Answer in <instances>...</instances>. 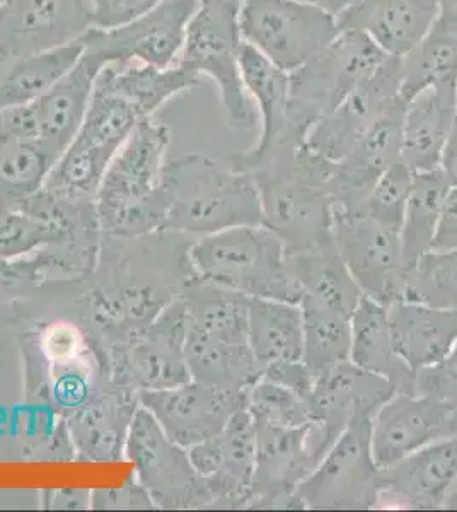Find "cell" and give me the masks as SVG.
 <instances>
[{
    "label": "cell",
    "instance_id": "obj_1",
    "mask_svg": "<svg viewBox=\"0 0 457 512\" xmlns=\"http://www.w3.org/2000/svg\"><path fill=\"white\" fill-rule=\"evenodd\" d=\"M193 241L174 231L103 234L93 272L65 284L70 309L106 349L125 344L200 279L190 258Z\"/></svg>",
    "mask_w": 457,
    "mask_h": 512
},
{
    "label": "cell",
    "instance_id": "obj_2",
    "mask_svg": "<svg viewBox=\"0 0 457 512\" xmlns=\"http://www.w3.org/2000/svg\"><path fill=\"white\" fill-rule=\"evenodd\" d=\"M229 163L248 173L260 195L261 216L284 241L287 253H304L335 243L330 180L335 163L304 146H275L238 152Z\"/></svg>",
    "mask_w": 457,
    "mask_h": 512
},
{
    "label": "cell",
    "instance_id": "obj_3",
    "mask_svg": "<svg viewBox=\"0 0 457 512\" xmlns=\"http://www.w3.org/2000/svg\"><path fill=\"white\" fill-rule=\"evenodd\" d=\"M261 222L255 181L234 168L229 159L188 154L164 166L161 231L197 239Z\"/></svg>",
    "mask_w": 457,
    "mask_h": 512
},
{
    "label": "cell",
    "instance_id": "obj_4",
    "mask_svg": "<svg viewBox=\"0 0 457 512\" xmlns=\"http://www.w3.org/2000/svg\"><path fill=\"white\" fill-rule=\"evenodd\" d=\"M171 130L142 118L106 169L96 193L103 234L135 238L161 231L162 173Z\"/></svg>",
    "mask_w": 457,
    "mask_h": 512
},
{
    "label": "cell",
    "instance_id": "obj_5",
    "mask_svg": "<svg viewBox=\"0 0 457 512\" xmlns=\"http://www.w3.org/2000/svg\"><path fill=\"white\" fill-rule=\"evenodd\" d=\"M191 263L200 279L246 297L301 303L284 241L265 224L229 227L193 241Z\"/></svg>",
    "mask_w": 457,
    "mask_h": 512
},
{
    "label": "cell",
    "instance_id": "obj_6",
    "mask_svg": "<svg viewBox=\"0 0 457 512\" xmlns=\"http://www.w3.org/2000/svg\"><path fill=\"white\" fill-rule=\"evenodd\" d=\"M386 60L388 55L365 33L342 30L323 52L290 72L287 128L275 146H304L319 118L374 76Z\"/></svg>",
    "mask_w": 457,
    "mask_h": 512
},
{
    "label": "cell",
    "instance_id": "obj_7",
    "mask_svg": "<svg viewBox=\"0 0 457 512\" xmlns=\"http://www.w3.org/2000/svg\"><path fill=\"white\" fill-rule=\"evenodd\" d=\"M241 9L243 0H198L178 64L217 84L227 127L249 130L255 127L256 113L239 67L244 43Z\"/></svg>",
    "mask_w": 457,
    "mask_h": 512
},
{
    "label": "cell",
    "instance_id": "obj_8",
    "mask_svg": "<svg viewBox=\"0 0 457 512\" xmlns=\"http://www.w3.org/2000/svg\"><path fill=\"white\" fill-rule=\"evenodd\" d=\"M142 118L128 101L94 86L79 132L55 161L41 188L96 200L106 169Z\"/></svg>",
    "mask_w": 457,
    "mask_h": 512
},
{
    "label": "cell",
    "instance_id": "obj_9",
    "mask_svg": "<svg viewBox=\"0 0 457 512\" xmlns=\"http://www.w3.org/2000/svg\"><path fill=\"white\" fill-rule=\"evenodd\" d=\"M374 414L360 412L299 485L296 509L306 511H372L377 509L381 468L372 453Z\"/></svg>",
    "mask_w": 457,
    "mask_h": 512
},
{
    "label": "cell",
    "instance_id": "obj_10",
    "mask_svg": "<svg viewBox=\"0 0 457 512\" xmlns=\"http://www.w3.org/2000/svg\"><path fill=\"white\" fill-rule=\"evenodd\" d=\"M244 43L270 62L294 72L342 33L340 19L299 0H243Z\"/></svg>",
    "mask_w": 457,
    "mask_h": 512
},
{
    "label": "cell",
    "instance_id": "obj_11",
    "mask_svg": "<svg viewBox=\"0 0 457 512\" xmlns=\"http://www.w3.org/2000/svg\"><path fill=\"white\" fill-rule=\"evenodd\" d=\"M125 460L157 509H212L207 482L188 449L171 441L142 405L128 432Z\"/></svg>",
    "mask_w": 457,
    "mask_h": 512
},
{
    "label": "cell",
    "instance_id": "obj_12",
    "mask_svg": "<svg viewBox=\"0 0 457 512\" xmlns=\"http://www.w3.org/2000/svg\"><path fill=\"white\" fill-rule=\"evenodd\" d=\"M198 0H159L156 6L130 23L111 30H93L82 36L84 52L103 64L139 62L154 67H173L180 62L186 30Z\"/></svg>",
    "mask_w": 457,
    "mask_h": 512
},
{
    "label": "cell",
    "instance_id": "obj_13",
    "mask_svg": "<svg viewBox=\"0 0 457 512\" xmlns=\"http://www.w3.org/2000/svg\"><path fill=\"white\" fill-rule=\"evenodd\" d=\"M116 383L130 390H166L190 381L186 364V306L176 297L145 330L108 349Z\"/></svg>",
    "mask_w": 457,
    "mask_h": 512
},
{
    "label": "cell",
    "instance_id": "obj_14",
    "mask_svg": "<svg viewBox=\"0 0 457 512\" xmlns=\"http://www.w3.org/2000/svg\"><path fill=\"white\" fill-rule=\"evenodd\" d=\"M333 239L345 267L365 297L393 306L405 296L406 263L398 229L362 212L335 214Z\"/></svg>",
    "mask_w": 457,
    "mask_h": 512
},
{
    "label": "cell",
    "instance_id": "obj_15",
    "mask_svg": "<svg viewBox=\"0 0 457 512\" xmlns=\"http://www.w3.org/2000/svg\"><path fill=\"white\" fill-rule=\"evenodd\" d=\"M401 82V59L388 57L374 76L353 89L330 113L319 118L307 134V149L331 163H340L357 146L372 123L389 106L403 99Z\"/></svg>",
    "mask_w": 457,
    "mask_h": 512
},
{
    "label": "cell",
    "instance_id": "obj_16",
    "mask_svg": "<svg viewBox=\"0 0 457 512\" xmlns=\"http://www.w3.org/2000/svg\"><path fill=\"white\" fill-rule=\"evenodd\" d=\"M311 425L275 427L255 422L256 463L248 509H296L297 489L319 463L311 444Z\"/></svg>",
    "mask_w": 457,
    "mask_h": 512
},
{
    "label": "cell",
    "instance_id": "obj_17",
    "mask_svg": "<svg viewBox=\"0 0 457 512\" xmlns=\"http://www.w3.org/2000/svg\"><path fill=\"white\" fill-rule=\"evenodd\" d=\"M139 396L140 405L164 434L185 449L220 434L244 405V393L220 390L195 379L166 390L142 391Z\"/></svg>",
    "mask_w": 457,
    "mask_h": 512
},
{
    "label": "cell",
    "instance_id": "obj_18",
    "mask_svg": "<svg viewBox=\"0 0 457 512\" xmlns=\"http://www.w3.org/2000/svg\"><path fill=\"white\" fill-rule=\"evenodd\" d=\"M87 0H6L0 4V50L11 57L81 41L93 30Z\"/></svg>",
    "mask_w": 457,
    "mask_h": 512
},
{
    "label": "cell",
    "instance_id": "obj_19",
    "mask_svg": "<svg viewBox=\"0 0 457 512\" xmlns=\"http://www.w3.org/2000/svg\"><path fill=\"white\" fill-rule=\"evenodd\" d=\"M457 478V436L442 437L381 468L377 509L437 511Z\"/></svg>",
    "mask_w": 457,
    "mask_h": 512
},
{
    "label": "cell",
    "instance_id": "obj_20",
    "mask_svg": "<svg viewBox=\"0 0 457 512\" xmlns=\"http://www.w3.org/2000/svg\"><path fill=\"white\" fill-rule=\"evenodd\" d=\"M188 454L207 482L212 509H248L255 475L256 429L246 405L224 431L188 449Z\"/></svg>",
    "mask_w": 457,
    "mask_h": 512
},
{
    "label": "cell",
    "instance_id": "obj_21",
    "mask_svg": "<svg viewBox=\"0 0 457 512\" xmlns=\"http://www.w3.org/2000/svg\"><path fill=\"white\" fill-rule=\"evenodd\" d=\"M394 391L388 379L364 371L350 361L318 376L313 388L318 422L311 427V439L319 458L323 460L353 415L360 412L376 415Z\"/></svg>",
    "mask_w": 457,
    "mask_h": 512
},
{
    "label": "cell",
    "instance_id": "obj_22",
    "mask_svg": "<svg viewBox=\"0 0 457 512\" xmlns=\"http://www.w3.org/2000/svg\"><path fill=\"white\" fill-rule=\"evenodd\" d=\"M103 67L105 64L98 57L82 52L79 62L64 77L26 105L29 139L55 161L79 132Z\"/></svg>",
    "mask_w": 457,
    "mask_h": 512
},
{
    "label": "cell",
    "instance_id": "obj_23",
    "mask_svg": "<svg viewBox=\"0 0 457 512\" xmlns=\"http://www.w3.org/2000/svg\"><path fill=\"white\" fill-rule=\"evenodd\" d=\"M451 412L452 407L432 396L394 391L372 419V453L379 468L447 437Z\"/></svg>",
    "mask_w": 457,
    "mask_h": 512
},
{
    "label": "cell",
    "instance_id": "obj_24",
    "mask_svg": "<svg viewBox=\"0 0 457 512\" xmlns=\"http://www.w3.org/2000/svg\"><path fill=\"white\" fill-rule=\"evenodd\" d=\"M140 407V396L113 383L65 420L77 461L115 463L125 460L128 432Z\"/></svg>",
    "mask_w": 457,
    "mask_h": 512
},
{
    "label": "cell",
    "instance_id": "obj_25",
    "mask_svg": "<svg viewBox=\"0 0 457 512\" xmlns=\"http://www.w3.org/2000/svg\"><path fill=\"white\" fill-rule=\"evenodd\" d=\"M442 0H357L340 18L342 30L362 31L388 57L405 59L429 33Z\"/></svg>",
    "mask_w": 457,
    "mask_h": 512
},
{
    "label": "cell",
    "instance_id": "obj_26",
    "mask_svg": "<svg viewBox=\"0 0 457 512\" xmlns=\"http://www.w3.org/2000/svg\"><path fill=\"white\" fill-rule=\"evenodd\" d=\"M457 118V89L427 88L406 101L401 159L411 173L439 169Z\"/></svg>",
    "mask_w": 457,
    "mask_h": 512
},
{
    "label": "cell",
    "instance_id": "obj_27",
    "mask_svg": "<svg viewBox=\"0 0 457 512\" xmlns=\"http://www.w3.org/2000/svg\"><path fill=\"white\" fill-rule=\"evenodd\" d=\"M350 362L388 379L396 391L415 393L417 373L396 347L388 308L369 297L362 296L353 311Z\"/></svg>",
    "mask_w": 457,
    "mask_h": 512
},
{
    "label": "cell",
    "instance_id": "obj_28",
    "mask_svg": "<svg viewBox=\"0 0 457 512\" xmlns=\"http://www.w3.org/2000/svg\"><path fill=\"white\" fill-rule=\"evenodd\" d=\"M388 311L396 347L415 373L439 362L457 344V311L408 299Z\"/></svg>",
    "mask_w": 457,
    "mask_h": 512
},
{
    "label": "cell",
    "instance_id": "obj_29",
    "mask_svg": "<svg viewBox=\"0 0 457 512\" xmlns=\"http://www.w3.org/2000/svg\"><path fill=\"white\" fill-rule=\"evenodd\" d=\"M401 98L427 88L457 89V2L442 0L429 33L401 59Z\"/></svg>",
    "mask_w": 457,
    "mask_h": 512
},
{
    "label": "cell",
    "instance_id": "obj_30",
    "mask_svg": "<svg viewBox=\"0 0 457 512\" xmlns=\"http://www.w3.org/2000/svg\"><path fill=\"white\" fill-rule=\"evenodd\" d=\"M198 81L197 74L180 64L161 69L139 62H122L105 65L94 86L125 99L147 118L154 117L178 94L195 88Z\"/></svg>",
    "mask_w": 457,
    "mask_h": 512
},
{
    "label": "cell",
    "instance_id": "obj_31",
    "mask_svg": "<svg viewBox=\"0 0 457 512\" xmlns=\"http://www.w3.org/2000/svg\"><path fill=\"white\" fill-rule=\"evenodd\" d=\"M248 340L261 373L277 362L302 361V309L299 304L249 297Z\"/></svg>",
    "mask_w": 457,
    "mask_h": 512
},
{
    "label": "cell",
    "instance_id": "obj_32",
    "mask_svg": "<svg viewBox=\"0 0 457 512\" xmlns=\"http://www.w3.org/2000/svg\"><path fill=\"white\" fill-rule=\"evenodd\" d=\"M81 41L47 52L11 57L0 64V113L29 105L79 62Z\"/></svg>",
    "mask_w": 457,
    "mask_h": 512
},
{
    "label": "cell",
    "instance_id": "obj_33",
    "mask_svg": "<svg viewBox=\"0 0 457 512\" xmlns=\"http://www.w3.org/2000/svg\"><path fill=\"white\" fill-rule=\"evenodd\" d=\"M239 67L244 89L260 115V135L251 147L272 146L284 137L287 128L290 74L248 43H243L241 48Z\"/></svg>",
    "mask_w": 457,
    "mask_h": 512
},
{
    "label": "cell",
    "instance_id": "obj_34",
    "mask_svg": "<svg viewBox=\"0 0 457 512\" xmlns=\"http://www.w3.org/2000/svg\"><path fill=\"white\" fill-rule=\"evenodd\" d=\"M191 379L232 393L246 391L263 376L249 344H227L186 333Z\"/></svg>",
    "mask_w": 457,
    "mask_h": 512
},
{
    "label": "cell",
    "instance_id": "obj_35",
    "mask_svg": "<svg viewBox=\"0 0 457 512\" xmlns=\"http://www.w3.org/2000/svg\"><path fill=\"white\" fill-rule=\"evenodd\" d=\"M289 263L302 289V297H311L352 316L362 291L353 280L335 243L304 253H289Z\"/></svg>",
    "mask_w": 457,
    "mask_h": 512
},
{
    "label": "cell",
    "instance_id": "obj_36",
    "mask_svg": "<svg viewBox=\"0 0 457 512\" xmlns=\"http://www.w3.org/2000/svg\"><path fill=\"white\" fill-rule=\"evenodd\" d=\"M451 188L440 169L413 173L405 216L400 227L401 246L408 268L434 250L440 217Z\"/></svg>",
    "mask_w": 457,
    "mask_h": 512
},
{
    "label": "cell",
    "instance_id": "obj_37",
    "mask_svg": "<svg viewBox=\"0 0 457 512\" xmlns=\"http://www.w3.org/2000/svg\"><path fill=\"white\" fill-rule=\"evenodd\" d=\"M299 306L304 330L302 361L314 378L350 361L352 316L311 297H302Z\"/></svg>",
    "mask_w": 457,
    "mask_h": 512
},
{
    "label": "cell",
    "instance_id": "obj_38",
    "mask_svg": "<svg viewBox=\"0 0 457 512\" xmlns=\"http://www.w3.org/2000/svg\"><path fill=\"white\" fill-rule=\"evenodd\" d=\"M53 164L35 142L0 135V204L24 205L45 185Z\"/></svg>",
    "mask_w": 457,
    "mask_h": 512
},
{
    "label": "cell",
    "instance_id": "obj_39",
    "mask_svg": "<svg viewBox=\"0 0 457 512\" xmlns=\"http://www.w3.org/2000/svg\"><path fill=\"white\" fill-rule=\"evenodd\" d=\"M64 234L53 222L26 207L0 204V258H23L38 251L57 255Z\"/></svg>",
    "mask_w": 457,
    "mask_h": 512
},
{
    "label": "cell",
    "instance_id": "obj_40",
    "mask_svg": "<svg viewBox=\"0 0 457 512\" xmlns=\"http://www.w3.org/2000/svg\"><path fill=\"white\" fill-rule=\"evenodd\" d=\"M244 405L256 424L304 427L318 422L313 395H301L263 376L244 393Z\"/></svg>",
    "mask_w": 457,
    "mask_h": 512
},
{
    "label": "cell",
    "instance_id": "obj_41",
    "mask_svg": "<svg viewBox=\"0 0 457 512\" xmlns=\"http://www.w3.org/2000/svg\"><path fill=\"white\" fill-rule=\"evenodd\" d=\"M403 299L457 311V250H432L408 270Z\"/></svg>",
    "mask_w": 457,
    "mask_h": 512
},
{
    "label": "cell",
    "instance_id": "obj_42",
    "mask_svg": "<svg viewBox=\"0 0 457 512\" xmlns=\"http://www.w3.org/2000/svg\"><path fill=\"white\" fill-rule=\"evenodd\" d=\"M411 180L413 173L410 168L403 163V159H398L374 183L357 212L400 231L410 195Z\"/></svg>",
    "mask_w": 457,
    "mask_h": 512
},
{
    "label": "cell",
    "instance_id": "obj_43",
    "mask_svg": "<svg viewBox=\"0 0 457 512\" xmlns=\"http://www.w3.org/2000/svg\"><path fill=\"white\" fill-rule=\"evenodd\" d=\"M53 280L64 279L48 251L12 260L0 258V299L18 301Z\"/></svg>",
    "mask_w": 457,
    "mask_h": 512
},
{
    "label": "cell",
    "instance_id": "obj_44",
    "mask_svg": "<svg viewBox=\"0 0 457 512\" xmlns=\"http://www.w3.org/2000/svg\"><path fill=\"white\" fill-rule=\"evenodd\" d=\"M415 393L432 396L449 407H457V344L439 362L418 371Z\"/></svg>",
    "mask_w": 457,
    "mask_h": 512
},
{
    "label": "cell",
    "instance_id": "obj_45",
    "mask_svg": "<svg viewBox=\"0 0 457 512\" xmlns=\"http://www.w3.org/2000/svg\"><path fill=\"white\" fill-rule=\"evenodd\" d=\"M93 12L94 28L111 30L130 23L156 6L159 0H87Z\"/></svg>",
    "mask_w": 457,
    "mask_h": 512
},
{
    "label": "cell",
    "instance_id": "obj_46",
    "mask_svg": "<svg viewBox=\"0 0 457 512\" xmlns=\"http://www.w3.org/2000/svg\"><path fill=\"white\" fill-rule=\"evenodd\" d=\"M263 378L272 379L275 383L284 384L290 390L304 396L313 395L314 374L304 361L277 362L263 371Z\"/></svg>",
    "mask_w": 457,
    "mask_h": 512
},
{
    "label": "cell",
    "instance_id": "obj_47",
    "mask_svg": "<svg viewBox=\"0 0 457 512\" xmlns=\"http://www.w3.org/2000/svg\"><path fill=\"white\" fill-rule=\"evenodd\" d=\"M434 250H457V187L447 193Z\"/></svg>",
    "mask_w": 457,
    "mask_h": 512
},
{
    "label": "cell",
    "instance_id": "obj_48",
    "mask_svg": "<svg viewBox=\"0 0 457 512\" xmlns=\"http://www.w3.org/2000/svg\"><path fill=\"white\" fill-rule=\"evenodd\" d=\"M93 494L86 490H52L45 492L41 504L43 507H53V509H84L91 507Z\"/></svg>",
    "mask_w": 457,
    "mask_h": 512
},
{
    "label": "cell",
    "instance_id": "obj_49",
    "mask_svg": "<svg viewBox=\"0 0 457 512\" xmlns=\"http://www.w3.org/2000/svg\"><path fill=\"white\" fill-rule=\"evenodd\" d=\"M439 169L446 176L449 185L457 187V118L440 156Z\"/></svg>",
    "mask_w": 457,
    "mask_h": 512
},
{
    "label": "cell",
    "instance_id": "obj_50",
    "mask_svg": "<svg viewBox=\"0 0 457 512\" xmlns=\"http://www.w3.org/2000/svg\"><path fill=\"white\" fill-rule=\"evenodd\" d=\"M299 2L319 7V9L330 12V14H333L338 19L342 18L345 12L350 11L357 4V0H299Z\"/></svg>",
    "mask_w": 457,
    "mask_h": 512
},
{
    "label": "cell",
    "instance_id": "obj_51",
    "mask_svg": "<svg viewBox=\"0 0 457 512\" xmlns=\"http://www.w3.org/2000/svg\"><path fill=\"white\" fill-rule=\"evenodd\" d=\"M444 509H452V511H457V478L456 482H454V485H452L451 490H449V494H447Z\"/></svg>",
    "mask_w": 457,
    "mask_h": 512
},
{
    "label": "cell",
    "instance_id": "obj_52",
    "mask_svg": "<svg viewBox=\"0 0 457 512\" xmlns=\"http://www.w3.org/2000/svg\"><path fill=\"white\" fill-rule=\"evenodd\" d=\"M457 436V407L452 408L451 417L447 422V437Z\"/></svg>",
    "mask_w": 457,
    "mask_h": 512
},
{
    "label": "cell",
    "instance_id": "obj_53",
    "mask_svg": "<svg viewBox=\"0 0 457 512\" xmlns=\"http://www.w3.org/2000/svg\"><path fill=\"white\" fill-rule=\"evenodd\" d=\"M4 60H6V55H4V53H2V50H0V64H2Z\"/></svg>",
    "mask_w": 457,
    "mask_h": 512
},
{
    "label": "cell",
    "instance_id": "obj_54",
    "mask_svg": "<svg viewBox=\"0 0 457 512\" xmlns=\"http://www.w3.org/2000/svg\"><path fill=\"white\" fill-rule=\"evenodd\" d=\"M4 2H6V0H0V4H4Z\"/></svg>",
    "mask_w": 457,
    "mask_h": 512
},
{
    "label": "cell",
    "instance_id": "obj_55",
    "mask_svg": "<svg viewBox=\"0 0 457 512\" xmlns=\"http://www.w3.org/2000/svg\"><path fill=\"white\" fill-rule=\"evenodd\" d=\"M454 2H457V0H454Z\"/></svg>",
    "mask_w": 457,
    "mask_h": 512
}]
</instances>
